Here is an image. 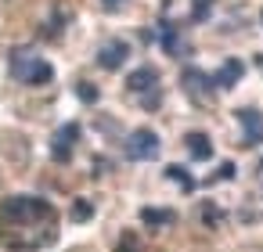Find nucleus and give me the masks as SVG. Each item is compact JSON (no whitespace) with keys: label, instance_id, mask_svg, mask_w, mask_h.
<instances>
[{"label":"nucleus","instance_id":"nucleus-1","mask_svg":"<svg viewBox=\"0 0 263 252\" xmlns=\"http://www.w3.org/2000/svg\"><path fill=\"white\" fill-rule=\"evenodd\" d=\"M11 72H15L22 83H29V87L51 80V65H47L40 54H33V51H15V58H11Z\"/></svg>","mask_w":263,"mask_h":252},{"label":"nucleus","instance_id":"nucleus-2","mask_svg":"<svg viewBox=\"0 0 263 252\" xmlns=\"http://www.w3.org/2000/svg\"><path fill=\"white\" fill-rule=\"evenodd\" d=\"M130 155H134V159H155V155H159V137H155L152 130L130 133Z\"/></svg>","mask_w":263,"mask_h":252},{"label":"nucleus","instance_id":"nucleus-3","mask_svg":"<svg viewBox=\"0 0 263 252\" xmlns=\"http://www.w3.org/2000/svg\"><path fill=\"white\" fill-rule=\"evenodd\" d=\"M123 58H126V44H119V40H116V44L101 47V58H98V62H101L105 69H119V65H123Z\"/></svg>","mask_w":263,"mask_h":252},{"label":"nucleus","instance_id":"nucleus-4","mask_svg":"<svg viewBox=\"0 0 263 252\" xmlns=\"http://www.w3.org/2000/svg\"><path fill=\"white\" fill-rule=\"evenodd\" d=\"M152 87H155V72H152V69H141V72L130 76V90H134V94H144V90H152Z\"/></svg>","mask_w":263,"mask_h":252},{"label":"nucleus","instance_id":"nucleus-5","mask_svg":"<svg viewBox=\"0 0 263 252\" xmlns=\"http://www.w3.org/2000/svg\"><path fill=\"white\" fill-rule=\"evenodd\" d=\"M187 151H191L195 159H209V151H213V148H209V137L191 133V137H187Z\"/></svg>","mask_w":263,"mask_h":252},{"label":"nucleus","instance_id":"nucleus-6","mask_svg":"<svg viewBox=\"0 0 263 252\" xmlns=\"http://www.w3.org/2000/svg\"><path fill=\"white\" fill-rule=\"evenodd\" d=\"M72 137H76V126H65V130L58 133V141H54V144H58V148H54L58 159H69V141H72Z\"/></svg>","mask_w":263,"mask_h":252},{"label":"nucleus","instance_id":"nucleus-7","mask_svg":"<svg viewBox=\"0 0 263 252\" xmlns=\"http://www.w3.org/2000/svg\"><path fill=\"white\" fill-rule=\"evenodd\" d=\"M241 115V123H245V130L249 133H256V137H263V126H259V119H256V112H238Z\"/></svg>","mask_w":263,"mask_h":252},{"label":"nucleus","instance_id":"nucleus-8","mask_svg":"<svg viewBox=\"0 0 263 252\" xmlns=\"http://www.w3.org/2000/svg\"><path fill=\"white\" fill-rule=\"evenodd\" d=\"M241 76V65L238 62H231V65H223V72H220V83H234Z\"/></svg>","mask_w":263,"mask_h":252},{"label":"nucleus","instance_id":"nucleus-9","mask_svg":"<svg viewBox=\"0 0 263 252\" xmlns=\"http://www.w3.org/2000/svg\"><path fill=\"white\" fill-rule=\"evenodd\" d=\"M209 8H213V0H195V18H205Z\"/></svg>","mask_w":263,"mask_h":252},{"label":"nucleus","instance_id":"nucleus-10","mask_svg":"<svg viewBox=\"0 0 263 252\" xmlns=\"http://www.w3.org/2000/svg\"><path fill=\"white\" fill-rule=\"evenodd\" d=\"M105 8H123V0H101Z\"/></svg>","mask_w":263,"mask_h":252}]
</instances>
